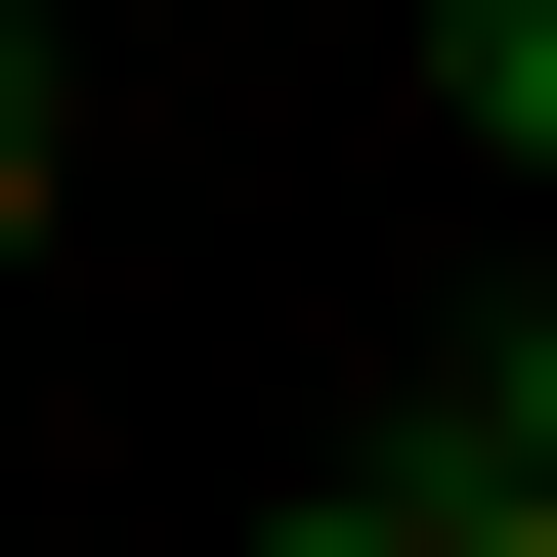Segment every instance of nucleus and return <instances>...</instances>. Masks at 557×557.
Instances as JSON below:
<instances>
[{
    "instance_id": "1",
    "label": "nucleus",
    "mask_w": 557,
    "mask_h": 557,
    "mask_svg": "<svg viewBox=\"0 0 557 557\" xmlns=\"http://www.w3.org/2000/svg\"><path fill=\"white\" fill-rule=\"evenodd\" d=\"M386 472H429V557H557V472H515V429H472V386H429V429H386Z\"/></svg>"
},
{
    "instance_id": "2",
    "label": "nucleus",
    "mask_w": 557,
    "mask_h": 557,
    "mask_svg": "<svg viewBox=\"0 0 557 557\" xmlns=\"http://www.w3.org/2000/svg\"><path fill=\"white\" fill-rule=\"evenodd\" d=\"M429 86H472V129H515V172H557V0H429Z\"/></svg>"
},
{
    "instance_id": "3",
    "label": "nucleus",
    "mask_w": 557,
    "mask_h": 557,
    "mask_svg": "<svg viewBox=\"0 0 557 557\" xmlns=\"http://www.w3.org/2000/svg\"><path fill=\"white\" fill-rule=\"evenodd\" d=\"M258 557H429V472H300V515H258Z\"/></svg>"
},
{
    "instance_id": "4",
    "label": "nucleus",
    "mask_w": 557,
    "mask_h": 557,
    "mask_svg": "<svg viewBox=\"0 0 557 557\" xmlns=\"http://www.w3.org/2000/svg\"><path fill=\"white\" fill-rule=\"evenodd\" d=\"M472 429H515V472H557V300H515V344H472Z\"/></svg>"
},
{
    "instance_id": "5",
    "label": "nucleus",
    "mask_w": 557,
    "mask_h": 557,
    "mask_svg": "<svg viewBox=\"0 0 557 557\" xmlns=\"http://www.w3.org/2000/svg\"><path fill=\"white\" fill-rule=\"evenodd\" d=\"M0 258H44V44H0Z\"/></svg>"
}]
</instances>
